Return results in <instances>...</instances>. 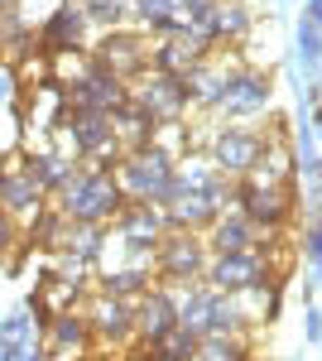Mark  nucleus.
<instances>
[{"mask_svg":"<svg viewBox=\"0 0 322 361\" xmlns=\"http://www.w3.org/2000/svg\"><path fill=\"white\" fill-rule=\"evenodd\" d=\"M58 212L73 226H106L125 212V193L116 183V173H106V164H82L63 193H58Z\"/></svg>","mask_w":322,"mask_h":361,"instance_id":"f257e3e1","label":"nucleus"},{"mask_svg":"<svg viewBox=\"0 0 322 361\" xmlns=\"http://www.w3.org/2000/svg\"><path fill=\"white\" fill-rule=\"evenodd\" d=\"M173 164L163 149L144 145V149H130L120 164H116V183L125 202H154V207H173L178 202V183H173Z\"/></svg>","mask_w":322,"mask_h":361,"instance_id":"f03ea898","label":"nucleus"},{"mask_svg":"<svg viewBox=\"0 0 322 361\" xmlns=\"http://www.w3.org/2000/svg\"><path fill=\"white\" fill-rule=\"evenodd\" d=\"M231 197H236L241 217L255 226V231H284L289 217H294V188H269V183H250V178H241Z\"/></svg>","mask_w":322,"mask_h":361,"instance_id":"7ed1b4c3","label":"nucleus"},{"mask_svg":"<svg viewBox=\"0 0 322 361\" xmlns=\"http://www.w3.org/2000/svg\"><path fill=\"white\" fill-rule=\"evenodd\" d=\"M207 246L197 241V231H163V241L154 246V270L163 279H178V284H192V279L207 275Z\"/></svg>","mask_w":322,"mask_h":361,"instance_id":"20e7f679","label":"nucleus"},{"mask_svg":"<svg viewBox=\"0 0 322 361\" xmlns=\"http://www.w3.org/2000/svg\"><path fill=\"white\" fill-rule=\"evenodd\" d=\"M68 97H73V106L78 111H101V116H116L125 102H130V87L120 82L116 73L106 68H97V63H82L73 87H68Z\"/></svg>","mask_w":322,"mask_h":361,"instance_id":"39448f33","label":"nucleus"},{"mask_svg":"<svg viewBox=\"0 0 322 361\" xmlns=\"http://www.w3.org/2000/svg\"><path fill=\"white\" fill-rule=\"evenodd\" d=\"M207 284H212L216 294H250V289H260L269 284V260L265 250H241V255H212V265H207Z\"/></svg>","mask_w":322,"mask_h":361,"instance_id":"423d86ee","label":"nucleus"},{"mask_svg":"<svg viewBox=\"0 0 322 361\" xmlns=\"http://www.w3.org/2000/svg\"><path fill=\"white\" fill-rule=\"evenodd\" d=\"M130 102L140 106V111H149V116H154V126H159V121H178V116L188 111L192 97H188V82H183V78H173V73H154V68H149V73L140 78V87L130 92Z\"/></svg>","mask_w":322,"mask_h":361,"instance_id":"0eeeda50","label":"nucleus"},{"mask_svg":"<svg viewBox=\"0 0 322 361\" xmlns=\"http://www.w3.org/2000/svg\"><path fill=\"white\" fill-rule=\"evenodd\" d=\"M265 145H269V135L250 130V126H226V130L212 140V164L221 169V173H231V178H250V169L260 164Z\"/></svg>","mask_w":322,"mask_h":361,"instance_id":"6e6552de","label":"nucleus"},{"mask_svg":"<svg viewBox=\"0 0 322 361\" xmlns=\"http://www.w3.org/2000/svg\"><path fill=\"white\" fill-rule=\"evenodd\" d=\"M226 183L216 178L212 188H197V193H183L173 207H168V231H202V226H216L226 217Z\"/></svg>","mask_w":322,"mask_h":361,"instance_id":"1a4fd4ad","label":"nucleus"},{"mask_svg":"<svg viewBox=\"0 0 322 361\" xmlns=\"http://www.w3.org/2000/svg\"><path fill=\"white\" fill-rule=\"evenodd\" d=\"M269 73L260 68H231L226 78V92H221V111L226 116H260L269 111Z\"/></svg>","mask_w":322,"mask_h":361,"instance_id":"9d476101","label":"nucleus"},{"mask_svg":"<svg viewBox=\"0 0 322 361\" xmlns=\"http://www.w3.org/2000/svg\"><path fill=\"white\" fill-rule=\"evenodd\" d=\"M87 323H92V337L101 342V347H125L135 333V299H111L101 294L97 304L87 308Z\"/></svg>","mask_w":322,"mask_h":361,"instance_id":"9b49d317","label":"nucleus"},{"mask_svg":"<svg viewBox=\"0 0 322 361\" xmlns=\"http://www.w3.org/2000/svg\"><path fill=\"white\" fill-rule=\"evenodd\" d=\"M68 140H73V149L87 154L92 164H101L106 154H116V121L101 111H73L68 116Z\"/></svg>","mask_w":322,"mask_h":361,"instance_id":"f8f14e48","label":"nucleus"},{"mask_svg":"<svg viewBox=\"0 0 322 361\" xmlns=\"http://www.w3.org/2000/svg\"><path fill=\"white\" fill-rule=\"evenodd\" d=\"M92 63L106 68V73H116L120 82H130V78H144V73H149V44H144L140 34H111L106 44L97 49Z\"/></svg>","mask_w":322,"mask_h":361,"instance_id":"ddd939ff","label":"nucleus"},{"mask_svg":"<svg viewBox=\"0 0 322 361\" xmlns=\"http://www.w3.org/2000/svg\"><path fill=\"white\" fill-rule=\"evenodd\" d=\"M135 333L144 337V347H159L163 337L178 333V299L168 289H149L135 304Z\"/></svg>","mask_w":322,"mask_h":361,"instance_id":"4468645a","label":"nucleus"},{"mask_svg":"<svg viewBox=\"0 0 322 361\" xmlns=\"http://www.w3.org/2000/svg\"><path fill=\"white\" fill-rule=\"evenodd\" d=\"M0 207H5L15 222L44 212V193H39V183L29 178L25 169H5V173H0Z\"/></svg>","mask_w":322,"mask_h":361,"instance_id":"2eb2a0df","label":"nucleus"},{"mask_svg":"<svg viewBox=\"0 0 322 361\" xmlns=\"http://www.w3.org/2000/svg\"><path fill=\"white\" fill-rule=\"evenodd\" d=\"M82 29H87L82 10H78V5H63V10H54V15L44 20V29H39V44H44L49 54H78Z\"/></svg>","mask_w":322,"mask_h":361,"instance_id":"dca6fc26","label":"nucleus"},{"mask_svg":"<svg viewBox=\"0 0 322 361\" xmlns=\"http://www.w3.org/2000/svg\"><path fill=\"white\" fill-rule=\"evenodd\" d=\"M298 169V154L284 145V140H269L265 154H260V164L250 169V183H269V188H289V178H294Z\"/></svg>","mask_w":322,"mask_h":361,"instance_id":"f3484780","label":"nucleus"},{"mask_svg":"<svg viewBox=\"0 0 322 361\" xmlns=\"http://www.w3.org/2000/svg\"><path fill=\"white\" fill-rule=\"evenodd\" d=\"M260 246V231L245 222L241 212L236 217H221L212 226V255H241V250H255Z\"/></svg>","mask_w":322,"mask_h":361,"instance_id":"a211bd4d","label":"nucleus"},{"mask_svg":"<svg viewBox=\"0 0 322 361\" xmlns=\"http://www.w3.org/2000/svg\"><path fill=\"white\" fill-rule=\"evenodd\" d=\"M49 337H54V357H73L92 347V323H87V313H58Z\"/></svg>","mask_w":322,"mask_h":361,"instance_id":"6ab92c4d","label":"nucleus"},{"mask_svg":"<svg viewBox=\"0 0 322 361\" xmlns=\"http://www.w3.org/2000/svg\"><path fill=\"white\" fill-rule=\"evenodd\" d=\"M212 304H216V289L207 284H188V299L178 304V328L192 337H207V323H212Z\"/></svg>","mask_w":322,"mask_h":361,"instance_id":"aec40b11","label":"nucleus"},{"mask_svg":"<svg viewBox=\"0 0 322 361\" xmlns=\"http://www.w3.org/2000/svg\"><path fill=\"white\" fill-rule=\"evenodd\" d=\"M226 78H231L226 68H212V63L202 58V63L192 68V73L183 78V82H188V97H192V102H202V106H221V92H226Z\"/></svg>","mask_w":322,"mask_h":361,"instance_id":"412c9836","label":"nucleus"},{"mask_svg":"<svg viewBox=\"0 0 322 361\" xmlns=\"http://www.w3.org/2000/svg\"><path fill=\"white\" fill-rule=\"evenodd\" d=\"M25 173L39 183V193H63V183L73 178V164L63 154H34L25 164Z\"/></svg>","mask_w":322,"mask_h":361,"instance_id":"4be33fe9","label":"nucleus"},{"mask_svg":"<svg viewBox=\"0 0 322 361\" xmlns=\"http://www.w3.org/2000/svg\"><path fill=\"white\" fill-rule=\"evenodd\" d=\"M101 246H106V226H68V236H63V246L58 250H68L73 260H97L101 255Z\"/></svg>","mask_w":322,"mask_h":361,"instance_id":"5701e85b","label":"nucleus"},{"mask_svg":"<svg viewBox=\"0 0 322 361\" xmlns=\"http://www.w3.org/2000/svg\"><path fill=\"white\" fill-rule=\"evenodd\" d=\"M135 10L144 15V25H149V29H159L163 39L183 29V20H178V0H135Z\"/></svg>","mask_w":322,"mask_h":361,"instance_id":"b1692460","label":"nucleus"},{"mask_svg":"<svg viewBox=\"0 0 322 361\" xmlns=\"http://www.w3.org/2000/svg\"><path fill=\"white\" fill-rule=\"evenodd\" d=\"M192 361H250L245 337H202Z\"/></svg>","mask_w":322,"mask_h":361,"instance_id":"393cba45","label":"nucleus"},{"mask_svg":"<svg viewBox=\"0 0 322 361\" xmlns=\"http://www.w3.org/2000/svg\"><path fill=\"white\" fill-rule=\"evenodd\" d=\"M197 342H202V337H192V333L178 328L173 337H163L159 347H149V357H154V361H192V357H197Z\"/></svg>","mask_w":322,"mask_h":361,"instance_id":"a878e982","label":"nucleus"},{"mask_svg":"<svg viewBox=\"0 0 322 361\" xmlns=\"http://www.w3.org/2000/svg\"><path fill=\"white\" fill-rule=\"evenodd\" d=\"M82 20H101V25H116L125 15V0H78Z\"/></svg>","mask_w":322,"mask_h":361,"instance_id":"bb28decb","label":"nucleus"},{"mask_svg":"<svg viewBox=\"0 0 322 361\" xmlns=\"http://www.w3.org/2000/svg\"><path fill=\"white\" fill-rule=\"evenodd\" d=\"M29 333H34V318H29V308L10 313V318L0 323V342H20V347H29Z\"/></svg>","mask_w":322,"mask_h":361,"instance_id":"cd10ccee","label":"nucleus"},{"mask_svg":"<svg viewBox=\"0 0 322 361\" xmlns=\"http://www.w3.org/2000/svg\"><path fill=\"white\" fill-rule=\"evenodd\" d=\"M298 54H303V63H308V68H318V63H322V29L308 25V20L298 25Z\"/></svg>","mask_w":322,"mask_h":361,"instance_id":"c85d7f7f","label":"nucleus"},{"mask_svg":"<svg viewBox=\"0 0 322 361\" xmlns=\"http://www.w3.org/2000/svg\"><path fill=\"white\" fill-rule=\"evenodd\" d=\"M15 246H20V222H15V217L0 207V255H10Z\"/></svg>","mask_w":322,"mask_h":361,"instance_id":"c756f323","label":"nucleus"},{"mask_svg":"<svg viewBox=\"0 0 322 361\" xmlns=\"http://www.w3.org/2000/svg\"><path fill=\"white\" fill-rule=\"evenodd\" d=\"M303 250H308V260H313V270L322 275V222H313L303 231Z\"/></svg>","mask_w":322,"mask_h":361,"instance_id":"7c9ffc66","label":"nucleus"},{"mask_svg":"<svg viewBox=\"0 0 322 361\" xmlns=\"http://www.w3.org/2000/svg\"><path fill=\"white\" fill-rule=\"evenodd\" d=\"M15 92H20V82H15V68H10V63H0V102H10Z\"/></svg>","mask_w":322,"mask_h":361,"instance_id":"2f4dec72","label":"nucleus"},{"mask_svg":"<svg viewBox=\"0 0 322 361\" xmlns=\"http://www.w3.org/2000/svg\"><path fill=\"white\" fill-rule=\"evenodd\" d=\"M303 333H308V342H318V337H322V313L313 304H308V318H303Z\"/></svg>","mask_w":322,"mask_h":361,"instance_id":"473e14b6","label":"nucleus"},{"mask_svg":"<svg viewBox=\"0 0 322 361\" xmlns=\"http://www.w3.org/2000/svg\"><path fill=\"white\" fill-rule=\"evenodd\" d=\"M308 25H318L322 29V0H308V15H303Z\"/></svg>","mask_w":322,"mask_h":361,"instance_id":"72a5a7b5","label":"nucleus"},{"mask_svg":"<svg viewBox=\"0 0 322 361\" xmlns=\"http://www.w3.org/2000/svg\"><path fill=\"white\" fill-rule=\"evenodd\" d=\"M313 130L322 135V97H318V106H313Z\"/></svg>","mask_w":322,"mask_h":361,"instance_id":"f704fd0d","label":"nucleus"},{"mask_svg":"<svg viewBox=\"0 0 322 361\" xmlns=\"http://www.w3.org/2000/svg\"><path fill=\"white\" fill-rule=\"evenodd\" d=\"M20 361H44V357H39V352H34V347H29V352H25V357H20Z\"/></svg>","mask_w":322,"mask_h":361,"instance_id":"c9c22d12","label":"nucleus"},{"mask_svg":"<svg viewBox=\"0 0 322 361\" xmlns=\"http://www.w3.org/2000/svg\"><path fill=\"white\" fill-rule=\"evenodd\" d=\"M313 173H318V178H322V159H313Z\"/></svg>","mask_w":322,"mask_h":361,"instance_id":"e433bc0d","label":"nucleus"},{"mask_svg":"<svg viewBox=\"0 0 322 361\" xmlns=\"http://www.w3.org/2000/svg\"><path fill=\"white\" fill-rule=\"evenodd\" d=\"M0 10H15V0H0Z\"/></svg>","mask_w":322,"mask_h":361,"instance_id":"4c0bfd02","label":"nucleus"},{"mask_svg":"<svg viewBox=\"0 0 322 361\" xmlns=\"http://www.w3.org/2000/svg\"><path fill=\"white\" fill-rule=\"evenodd\" d=\"M0 173H5V169H0Z\"/></svg>","mask_w":322,"mask_h":361,"instance_id":"58836bf2","label":"nucleus"}]
</instances>
